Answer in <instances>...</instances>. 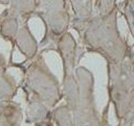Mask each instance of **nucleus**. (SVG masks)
Here are the masks:
<instances>
[{
	"label": "nucleus",
	"instance_id": "1",
	"mask_svg": "<svg viewBox=\"0 0 134 126\" xmlns=\"http://www.w3.org/2000/svg\"><path fill=\"white\" fill-rule=\"evenodd\" d=\"M132 14H133V15H134V12H133L132 10Z\"/></svg>",
	"mask_w": 134,
	"mask_h": 126
}]
</instances>
